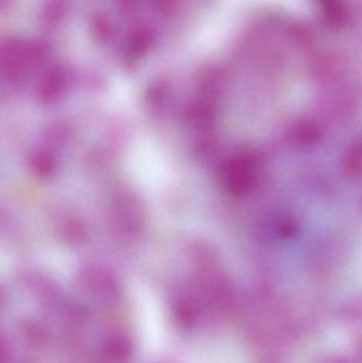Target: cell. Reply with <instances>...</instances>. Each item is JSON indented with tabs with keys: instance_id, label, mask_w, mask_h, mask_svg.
I'll use <instances>...</instances> for the list:
<instances>
[{
	"instance_id": "1",
	"label": "cell",
	"mask_w": 362,
	"mask_h": 363,
	"mask_svg": "<svg viewBox=\"0 0 362 363\" xmlns=\"http://www.w3.org/2000/svg\"><path fill=\"white\" fill-rule=\"evenodd\" d=\"M42 57L40 46L29 40L9 38L0 42V72L9 78L25 76Z\"/></svg>"
},
{
	"instance_id": "2",
	"label": "cell",
	"mask_w": 362,
	"mask_h": 363,
	"mask_svg": "<svg viewBox=\"0 0 362 363\" xmlns=\"http://www.w3.org/2000/svg\"><path fill=\"white\" fill-rule=\"evenodd\" d=\"M72 85L69 72L63 66L46 70L38 85V97L43 104H53L66 97Z\"/></svg>"
},
{
	"instance_id": "3",
	"label": "cell",
	"mask_w": 362,
	"mask_h": 363,
	"mask_svg": "<svg viewBox=\"0 0 362 363\" xmlns=\"http://www.w3.org/2000/svg\"><path fill=\"white\" fill-rule=\"evenodd\" d=\"M30 168L40 179H49L57 172V157L49 150H36L30 157Z\"/></svg>"
},
{
	"instance_id": "4",
	"label": "cell",
	"mask_w": 362,
	"mask_h": 363,
	"mask_svg": "<svg viewBox=\"0 0 362 363\" xmlns=\"http://www.w3.org/2000/svg\"><path fill=\"white\" fill-rule=\"evenodd\" d=\"M94 31L98 38H101L102 40H108L110 36V23L104 18H96L95 23H94Z\"/></svg>"
}]
</instances>
